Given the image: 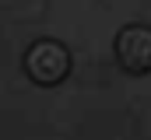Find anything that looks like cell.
I'll use <instances>...</instances> for the list:
<instances>
[{
	"instance_id": "cell-1",
	"label": "cell",
	"mask_w": 151,
	"mask_h": 140,
	"mask_svg": "<svg viewBox=\"0 0 151 140\" xmlns=\"http://www.w3.org/2000/svg\"><path fill=\"white\" fill-rule=\"evenodd\" d=\"M25 74L39 88H56L70 74V49L56 39H39L25 53Z\"/></svg>"
},
{
	"instance_id": "cell-2",
	"label": "cell",
	"mask_w": 151,
	"mask_h": 140,
	"mask_svg": "<svg viewBox=\"0 0 151 140\" xmlns=\"http://www.w3.org/2000/svg\"><path fill=\"white\" fill-rule=\"evenodd\" d=\"M116 60L127 74H151V25H127L116 35Z\"/></svg>"
}]
</instances>
